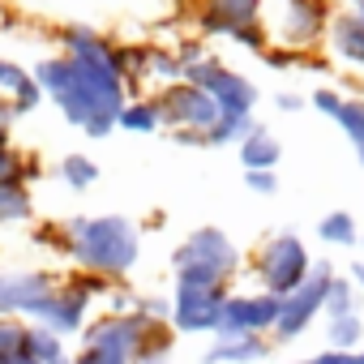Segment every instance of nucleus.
Instances as JSON below:
<instances>
[{
  "mask_svg": "<svg viewBox=\"0 0 364 364\" xmlns=\"http://www.w3.org/2000/svg\"><path fill=\"white\" fill-rule=\"evenodd\" d=\"M154 107L163 116V129H171V137L180 146H202L206 133L223 120L219 103L193 82H176L167 90H154Z\"/></svg>",
  "mask_w": 364,
  "mask_h": 364,
  "instance_id": "obj_6",
  "label": "nucleus"
},
{
  "mask_svg": "<svg viewBox=\"0 0 364 364\" xmlns=\"http://www.w3.org/2000/svg\"><path fill=\"white\" fill-rule=\"evenodd\" d=\"M35 219V198L31 185H0V228L31 223Z\"/></svg>",
  "mask_w": 364,
  "mask_h": 364,
  "instance_id": "obj_24",
  "label": "nucleus"
},
{
  "mask_svg": "<svg viewBox=\"0 0 364 364\" xmlns=\"http://www.w3.org/2000/svg\"><path fill=\"white\" fill-rule=\"evenodd\" d=\"M287 364H317V360H313V355H309V360H287Z\"/></svg>",
  "mask_w": 364,
  "mask_h": 364,
  "instance_id": "obj_38",
  "label": "nucleus"
},
{
  "mask_svg": "<svg viewBox=\"0 0 364 364\" xmlns=\"http://www.w3.org/2000/svg\"><path fill=\"white\" fill-rule=\"evenodd\" d=\"M270 338H257V334H215V343L202 351V364H257L270 355Z\"/></svg>",
  "mask_w": 364,
  "mask_h": 364,
  "instance_id": "obj_17",
  "label": "nucleus"
},
{
  "mask_svg": "<svg viewBox=\"0 0 364 364\" xmlns=\"http://www.w3.org/2000/svg\"><path fill=\"white\" fill-rule=\"evenodd\" d=\"M198 35L232 39L245 52H270V31L262 22V0H202L198 5Z\"/></svg>",
  "mask_w": 364,
  "mask_h": 364,
  "instance_id": "obj_9",
  "label": "nucleus"
},
{
  "mask_svg": "<svg viewBox=\"0 0 364 364\" xmlns=\"http://www.w3.org/2000/svg\"><path fill=\"white\" fill-rule=\"evenodd\" d=\"M326 39H330V52L351 65V69H364V14L360 9H338L330 14V26H326Z\"/></svg>",
  "mask_w": 364,
  "mask_h": 364,
  "instance_id": "obj_16",
  "label": "nucleus"
},
{
  "mask_svg": "<svg viewBox=\"0 0 364 364\" xmlns=\"http://www.w3.org/2000/svg\"><path fill=\"white\" fill-rule=\"evenodd\" d=\"M360 338H364V317H360V313L326 317V347H330V351H355Z\"/></svg>",
  "mask_w": 364,
  "mask_h": 364,
  "instance_id": "obj_25",
  "label": "nucleus"
},
{
  "mask_svg": "<svg viewBox=\"0 0 364 364\" xmlns=\"http://www.w3.org/2000/svg\"><path fill=\"white\" fill-rule=\"evenodd\" d=\"M245 185H249V193H257V198H274V193H279V176H274V171H245Z\"/></svg>",
  "mask_w": 364,
  "mask_h": 364,
  "instance_id": "obj_32",
  "label": "nucleus"
},
{
  "mask_svg": "<svg viewBox=\"0 0 364 364\" xmlns=\"http://www.w3.org/2000/svg\"><path fill=\"white\" fill-rule=\"evenodd\" d=\"M31 355H35V364H60V360H69V343L43 326H31Z\"/></svg>",
  "mask_w": 364,
  "mask_h": 364,
  "instance_id": "obj_30",
  "label": "nucleus"
},
{
  "mask_svg": "<svg viewBox=\"0 0 364 364\" xmlns=\"http://www.w3.org/2000/svg\"><path fill=\"white\" fill-rule=\"evenodd\" d=\"M279 159H283V146H279V137H274L270 129H262V124L240 141V167H245V171H274Z\"/></svg>",
  "mask_w": 364,
  "mask_h": 364,
  "instance_id": "obj_19",
  "label": "nucleus"
},
{
  "mask_svg": "<svg viewBox=\"0 0 364 364\" xmlns=\"http://www.w3.org/2000/svg\"><path fill=\"white\" fill-rule=\"evenodd\" d=\"M150 326L137 313H99L77 338V351H69V364H133Z\"/></svg>",
  "mask_w": 364,
  "mask_h": 364,
  "instance_id": "obj_3",
  "label": "nucleus"
},
{
  "mask_svg": "<svg viewBox=\"0 0 364 364\" xmlns=\"http://www.w3.org/2000/svg\"><path fill=\"white\" fill-rule=\"evenodd\" d=\"M343 313H360L355 309V283L334 274L330 287H326V317H343Z\"/></svg>",
  "mask_w": 364,
  "mask_h": 364,
  "instance_id": "obj_31",
  "label": "nucleus"
},
{
  "mask_svg": "<svg viewBox=\"0 0 364 364\" xmlns=\"http://www.w3.org/2000/svg\"><path fill=\"white\" fill-rule=\"evenodd\" d=\"M35 176H39V163L26 159L9 141V133H0V185H31Z\"/></svg>",
  "mask_w": 364,
  "mask_h": 364,
  "instance_id": "obj_21",
  "label": "nucleus"
},
{
  "mask_svg": "<svg viewBox=\"0 0 364 364\" xmlns=\"http://www.w3.org/2000/svg\"><path fill=\"white\" fill-rule=\"evenodd\" d=\"M309 103H313L321 116H330V120H334V116H338V107H343V95H338L334 86H321V90H313V99H309Z\"/></svg>",
  "mask_w": 364,
  "mask_h": 364,
  "instance_id": "obj_33",
  "label": "nucleus"
},
{
  "mask_svg": "<svg viewBox=\"0 0 364 364\" xmlns=\"http://www.w3.org/2000/svg\"><path fill=\"white\" fill-rule=\"evenodd\" d=\"M330 279H334V266L330 262H313L309 279L279 300V321L270 330V343H296V338L309 334V326L317 317H326V287H330Z\"/></svg>",
  "mask_w": 364,
  "mask_h": 364,
  "instance_id": "obj_11",
  "label": "nucleus"
},
{
  "mask_svg": "<svg viewBox=\"0 0 364 364\" xmlns=\"http://www.w3.org/2000/svg\"><path fill=\"white\" fill-rule=\"evenodd\" d=\"M321 5H338V0H321Z\"/></svg>",
  "mask_w": 364,
  "mask_h": 364,
  "instance_id": "obj_40",
  "label": "nucleus"
},
{
  "mask_svg": "<svg viewBox=\"0 0 364 364\" xmlns=\"http://www.w3.org/2000/svg\"><path fill=\"white\" fill-rule=\"evenodd\" d=\"M262 22L283 52H304L326 39L330 5L321 0H262Z\"/></svg>",
  "mask_w": 364,
  "mask_h": 364,
  "instance_id": "obj_10",
  "label": "nucleus"
},
{
  "mask_svg": "<svg viewBox=\"0 0 364 364\" xmlns=\"http://www.w3.org/2000/svg\"><path fill=\"white\" fill-rule=\"evenodd\" d=\"M317 240L330 245V249H355L360 245V228L347 210H330L317 219Z\"/></svg>",
  "mask_w": 364,
  "mask_h": 364,
  "instance_id": "obj_22",
  "label": "nucleus"
},
{
  "mask_svg": "<svg viewBox=\"0 0 364 364\" xmlns=\"http://www.w3.org/2000/svg\"><path fill=\"white\" fill-rule=\"evenodd\" d=\"M35 82L43 90V99L56 103V112L82 129L86 137H107L116 129L120 107L129 103V86L120 73L103 69V65H86L73 56H43L35 65Z\"/></svg>",
  "mask_w": 364,
  "mask_h": 364,
  "instance_id": "obj_1",
  "label": "nucleus"
},
{
  "mask_svg": "<svg viewBox=\"0 0 364 364\" xmlns=\"http://www.w3.org/2000/svg\"><path fill=\"white\" fill-rule=\"evenodd\" d=\"M232 296V283H210V279H193V274H176L171 279V317L167 326L176 334H219V317L223 304Z\"/></svg>",
  "mask_w": 364,
  "mask_h": 364,
  "instance_id": "obj_7",
  "label": "nucleus"
},
{
  "mask_svg": "<svg viewBox=\"0 0 364 364\" xmlns=\"http://www.w3.org/2000/svg\"><path fill=\"white\" fill-rule=\"evenodd\" d=\"M351 283H355V291H364V262L351 266Z\"/></svg>",
  "mask_w": 364,
  "mask_h": 364,
  "instance_id": "obj_37",
  "label": "nucleus"
},
{
  "mask_svg": "<svg viewBox=\"0 0 364 364\" xmlns=\"http://www.w3.org/2000/svg\"><path fill=\"white\" fill-rule=\"evenodd\" d=\"M107 291H112L107 279H95V274H69V279L56 283L52 300L43 304V313H39L31 326H43V330H52V334L65 338V343H69V338H82L86 326H90L95 304L107 300Z\"/></svg>",
  "mask_w": 364,
  "mask_h": 364,
  "instance_id": "obj_4",
  "label": "nucleus"
},
{
  "mask_svg": "<svg viewBox=\"0 0 364 364\" xmlns=\"http://www.w3.org/2000/svg\"><path fill=\"white\" fill-rule=\"evenodd\" d=\"M14 120H18V107H14L9 99H0V133H9Z\"/></svg>",
  "mask_w": 364,
  "mask_h": 364,
  "instance_id": "obj_36",
  "label": "nucleus"
},
{
  "mask_svg": "<svg viewBox=\"0 0 364 364\" xmlns=\"http://www.w3.org/2000/svg\"><path fill=\"white\" fill-rule=\"evenodd\" d=\"M351 9H360V14H364V0H351Z\"/></svg>",
  "mask_w": 364,
  "mask_h": 364,
  "instance_id": "obj_39",
  "label": "nucleus"
},
{
  "mask_svg": "<svg viewBox=\"0 0 364 364\" xmlns=\"http://www.w3.org/2000/svg\"><path fill=\"white\" fill-rule=\"evenodd\" d=\"M0 364H35V355H31V321L0 317Z\"/></svg>",
  "mask_w": 364,
  "mask_h": 364,
  "instance_id": "obj_20",
  "label": "nucleus"
},
{
  "mask_svg": "<svg viewBox=\"0 0 364 364\" xmlns=\"http://www.w3.org/2000/svg\"><path fill=\"white\" fill-rule=\"evenodd\" d=\"M279 321V300L266 296V291H232L228 304H223V317H219V334H257V338H270Z\"/></svg>",
  "mask_w": 364,
  "mask_h": 364,
  "instance_id": "obj_14",
  "label": "nucleus"
},
{
  "mask_svg": "<svg viewBox=\"0 0 364 364\" xmlns=\"http://www.w3.org/2000/svg\"><path fill=\"white\" fill-rule=\"evenodd\" d=\"M313 270V257H309V245L296 236V232H274L257 245L253 253V279H257V291L283 300L287 291H296Z\"/></svg>",
  "mask_w": 364,
  "mask_h": 364,
  "instance_id": "obj_8",
  "label": "nucleus"
},
{
  "mask_svg": "<svg viewBox=\"0 0 364 364\" xmlns=\"http://www.w3.org/2000/svg\"><path fill=\"white\" fill-rule=\"evenodd\" d=\"M360 249H364V236H360Z\"/></svg>",
  "mask_w": 364,
  "mask_h": 364,
  "instance_id": "obj_41",
  "label": "nucleus"
},
{
  "mask_svg": "<svg viewBox=\"0 0 364 364\" xmlns=\"http://www.w3.org/2000/svg\"><path fill=\"white\" fill-rule=\"evenodd\" d=\"M304 103H309V99H304V95H291V90H283V95H274V107H279V112H300Z\"/></svg>",
  "mask_w": 364,
  "mask_h": 364,
  "instance_id": "obj_35",
  "label": "nucleus"
},
{
  "mask_svg": "<svg viewBox=\"0 0 364 364\" xmlns=\"http://www.w3.org/2000/svg\"><path fill=\"white\" fill-rule=\"evenodd\" d=\"M185 82L202 86V90L219 103L223 116H253V107H257V99H262L257 86H253V77L228 69V65H223L219 56H210V52L185 69Z\"/></svg>",
  "mask_w": 364,
  "mask_h": 364,
  "instance_id": "obj_12",
  "label": "nucleus"
},
{
  "mask_svg": "<svg viewBox=\"0 0 364 364\" xmlns=\"http://www.w3.org/2000/svg\"><path fill=\"white\" fill-rule=\"evenodd\" d=\"M240 245L223 228H193L171 253V274H193L210 283H232L240 274Z\"/></svg>",
  "mask_w": 364,
  "mask_h": 364,
  "instance_id": "obj_5",
  "label": "nucleus"
},
{
  "mask_svg": "<svg viewBox=\"0 0 364 364\" xmlns=\"http://www.w3.org/2000/svg\"><path fill=\"white\" fill-rule=\"evenodd\" d=\"M56 171H60V180H65L73 193H86V189H95V185H99V163H95L90 154H77V150H73V154H65Z\"/></svg>",
  "mask_w": 364,
  "mask_h": 364,
  "instance_id": "obj_26",
  "label": "nucleus"
},
{
  "mask_svg": "<svg viewBox=\"0 0 364 364\" xmlns=\"http://www.w3.org/2000/svg\"><path fill=\"white\" fill-rule=\"evenodd\" d=\"M116 129H124V133H159L163 129V116L154 107V95L150 99H129L120 107V116H116Z\"/></svg>",
  "mask_w": 364,
  "mask_h": 364,
  "instance_id": "obj_23",
  "label": "nucleus"
},
{
  "mask_svg": "<svg viewBox=\"0 0 364 364\" xmlns=\"http://www.w3.org/2000/svg\"><path fill=\"white\" fill-rule=\"evenodd\" d=\"M0 99H9L18 107V116H26V112H35L43 103V90H39L35 73H26L14 60H0Z\"/></svg>",
  "mask_w": 364,
  "mask_h": 364,
  "instance_id": "obj_18",
  "label": "nucleus"
},
{
  "mask_svg": "<svg viewBox=\"0 0 364 364\" xmlns=\"http://www.w3.org/2000/svg\"><path fill=\"white\" fill-rule=\"evenodd\" d=\"M334 124L343 129V137L351 141V150H355V159H360V167H364V99H343Z\"/></svg>",
  "mask_w": 364,
  "mask_h": 364,
  "instance_id": "obj_28",
  "label": "nucleus"
},
{
  "mask_svg": "<svg viewBox=\"0 0 364 364\" xmlns=\"http://www.w3.org/2000/svg\"><path fill=\"white\" fill-rule=\"evenodd\" d=\"M171 351H176V330L171 326H150L146 338H141V347H137V360L133 364H167Z\"/></svg>",
  "mask_w": 364,
  "mask_h": 364,
  "instance_id": "obj_27",
  "label": "nucleus"
},
{
  "mask_svg": "<svg viewBox=\"0 0 364 364\" xmlns=\"http://www.w3.org/2000/svg\"><path fill=\"white\" fill-rule=\"evenodd\" d=\"M56 283L60 279L52 270H0V317L35 321L52 300Z\"/></svg>",
  "mask_w": 364,
  "mask_h": 364,
  "instance_id": "obj_13",
  "label": "nucleus"
},
{
  "mask_svg": "<svg viewBox=\"0 0 364 364\" xmlns=\"http://www.w3.org/2000/svg\"><path fill=\"white\" fill-rule=\"evenodd\" d=\"M60 43H65V56H73V60H86V65H103V69H112V73H120L124 77V48H116L107 35H99L95 26H65L60 31Z\"/></svg>",
  "mask_w": 364,
  "mask_h": 364,
  "instance_id": "obj_15",
  "label": "nucleus"
},
{
  "mask_svg": "<svg viewBox=\"0 0 364 364\" xmlns=\"http://www.w3.org/2000/svg\"><path fill=\"white\" fill-rule=\"evenodd\" d=\"M262 65H270V69H291V65H304V60H296V52L270 48V52H262Z\"/></svg>",
  "mask_w": 364,
  "mask_h": 364,
  "instance_id": "obj_34",
  "label": "nucleus"
},
{
  "mask_svg": "<svg viewBox=\"0 0 364 364\" xmlns=\"http://www.w3.org/2000/svg\"><path fill=\"white\" fill-rule=\"evenodd\" d=\"M253 129H257V120H253V116H223V120L206 133V141H202V146H240Z\"/></svg>",
  "mask_w": 364,
  "mask_h": 364,
  "instance_id": "obj_29",
  "label": "nucleus"
},
{
  "mask_svg": "<svg viewBox=\"0 0 364 364\" xmlns=\"http://www.w3.org/2000/svg\"><path fill=\"white\" fill-rule=\"evenodd\" d=\"M35 240L69 257L77 274H95L107 283H124L141 262V228L124 215H73L39 228Z\"/></svg>",
  "mask_w": 364,
  "mask_h": 364,
  "instance_id": "obj_2",
  "label": "nucleus"
},
{
  "mask_svg": "<svg viewBox=\"0 0 364 364\" xmlns=\"http://www.w3.org/2000/svg\"><path fill=\"white\" fill-rule=\"evenodd\" d=\"M60 364H69V360H60Z\"/></svg>",
  "mask_w": 364,
  "mask_h": 364,
  "instance_id": "obj_42",
  "label": "nucleus"
}]
</instances>
